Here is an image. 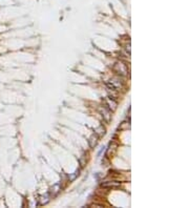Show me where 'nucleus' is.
<instances>
[{
    "instance_id": "obj_3",
    "label": "nucleus",
    "mask_w": 189,
    "mask_h": 208,
    "mask_svg": "<svg viewBox=\"0 0 189 208\" xmlns=\"http://www.w3.org/2000/svg\"><path fill=\"white\" fill-rule=\"evenodd\" d=\"M101 113H102V117H103V119H105V121H107V122H109L110 118H111L110 110L107 109L106 107H103V108H101Z\"/></svg>"
},
{
    "instance_id": "obj_5",
    "label": "nucleus",
    "mask_w": 189,
    "mask_h": 208,
    "mask_svg": "<svg viewBox=\"0 0 189 208\" xmlns=\"http://www.w3.org/2000/svg\"><path fill=\"white\" fill-rule=\"evenodd\" d=\"M94 134L98 136V137H102V136L105 135V127H103V125H100L96 130H94Z\"/></svg>"
},
{
    "instance_id": "obj_2",
    "label": "nucleus",
    "mask_w": 189,
    "mask_h": 208,
    "mask_svg": "<svg viewBox=\"0 0 189 208\" xmlns=\"http://www.w3.org/2000/svg\"><path fill=\"white\" fill-rule=\"evenodd\" d=\"M101 186L104 187V188H116V187H119L120 186V182H116V181H107V182L102 183Z\"/></svg>"
},
{
    "instance_id": "obj_1",
    "label": "nucleus",
    "mask_w": 189,
    "mask_h": 208,
    "mask_svg": "<svg viewBox=\"0 0 189 208\" xmlns=\"http://www.w3.org/2000/svg\"><path fill=\"white\" fill-rule=\"evenodd\" d=\"M113 70H115L118 75H121V76H125V75H127V72H128L127 66H126L123 62H121V61H118V62L115 63Z\"/></svg>"
},
{
    "instance_id": "obj_7",
    "label": "nucleus",
    "mask_w": 189,
    "mask_h": 208,
    "mask_svg": "<svg viewBox=\"0 0 189 208\" xmlns=\"http://www.w3.org/2000/svg\"><path fill=\"white\" fill-rule=\"evenodd\" d=\"M103 151H104V147L102 148V149H101V150L99 151V152H98V156H101V154H102V152H103Z\"/></svg>"
},
{
    "instance_id": "obj_4",
    "label": "nucleus",
    "mask_w": 189,
    "mask_h": 208,
    "mask_svg": "<svg viewBox=\"0 0 189 208\" xmlns=\"http://www.w3.org/2000/svg\"><path fill=\"white\" fill-rule=\"evenodd\" d=\"M88 143H89V146H90V147H94L98 143V136L96 135V134L91 136L90 138H89V140H88Z\"/></svg>"
},
{
    "instance_id": "obj_6",
    "label": "nucleus",
    "mask_w": 189,
    "mask_h": 208,
    "mask_svg": "<svg viewBox=\"0 0 189 208\" xmlns=\"http://www.w3.org/2000/svg\"><path fill=\"white\" fill-rule=\"evenodd\" d=\"M107 106L109 107L110 110H115L116 109V107H117V102H115L113 99L109 98V99L107 100Z\"/></svg>"
}]
</instances>
